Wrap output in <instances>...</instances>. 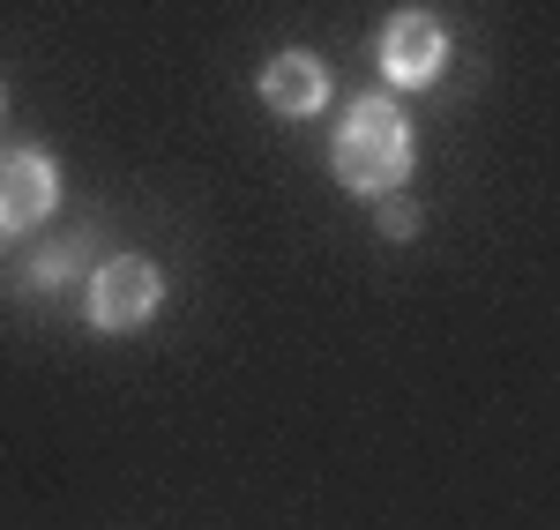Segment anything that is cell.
<instances>
[{"instance_id":"ba28073f","label":"cell","mask_w":560,"mask_h":530,"mask_svg":"<svg viewBox=\"0 0 560 530\" xmlns=\"http://www.w3.org/2000/svg\"><path fill=\"white\" fill-rule=\"evenodd\" d=\"M0 120H8V83H0Z\"/></svg>"},{"instance_id":"5b68a950","label":"cell","mask_w":560,"mask_h":530,"mask_svg":"<svg viewBox=\"0 0 560 530\" xmlns=\"http://www.w3.org/2000/svg\"><path fill=\"white\" fill-rule=\"evenodd\" d=\"M261 105L269 113H284V120H306V113H322L329 105V68H322V52H277L269 68H261Z\"/></svg>"},{"instance_id":"8992f818","label":"cell","mask_w":560,"mask_h":530,"mask_svg":"<svg viewBox=\"0 0 560 530\" xmlns=\"http://www.w3.org/2000/svg\"><path fill=\"white\" fill-rule=\"evenodd\" d=\"M75 269H97V262H90V239H83V232H68L52 255H38V262H31V284H38V292H60Z\"/></svg>"},{"instance_id":"7a4b0ae2","label":"cell","mask_w":560,"mask_h":530,"mask_svg":"<svg viewBox=\"0 0 560 530\" xmlns=\"http://www.w3.org/2000/svg\"><path fill=\"white\" fill-rule=\"evenodd\" d=\"M90 329H105V337H135L150 314L165 307V269L142 262V255H105V262L90 269Z\"/></svg>"},{"instance_id":"277c9868","label":"cell","mask_w":560,"mask_h":530,"mask_svg":"<svg viewBox=\"0 0 560 530\" xmlns=\"http://www.w3.org/2000/svg\"><path fill=\"white\" fill-rule=\"evenodd\" d=\"M60 210V165L45 150H0V232H38Z\"/></svg>"},{"instance_id":"9c48e42d","label":"cell","mask_w":560,"mask_h":530,"mask_svg":"<svg viewBox=\"0 0 560 530\" xmlns=\"http://www.w3.org/2000/svg\"><path fill=\"white\" fill-rule=\"evenodd\" d=\"M0 239H8V232H0Z\"/></svg>"},{"instance_id":"3957f363","label":"cell","mask_w":560,"mask_h":530,"mask_svg":"<svg viewBox=\"0 0 560 530\" xmlns=\"http://www.w3.org/2000/svg\"><path fill=\"white\" fill-rule=\"evenodd\" d=\"M374 68H382L388 90H427L448 68V23L433 8H396L374 38Z\"/></svg>"},{"instance_id":"6da1fadb","label":"cell","mask_w":560,"mask_h":530,"mask_svg":"<svg viewBox=\"0 0 560 530\" xmlns=\"http://www.w3.org/2000/svg\"><path fill=\"white\" fill-rule=\"evenodd\" d=\"M329 165L345 179L351 195H396L411 165H419V134L404 120V105L388 97V90H366V97H351L345 120H337V142H329Z\"/></svg>"},{"instance_id":"52a82bcc","label":"cell","mask_w":560,"mask_h":530,"mask_svg":"<svg viewBox=\"0 0 560 530\" xmlns=\"http://www.w3.org/2000/svg\"><path fill=\"white\" fill-rule=\"evenodd\" d=\"M374 224H382L388 239H419V224H427V217H419L411 202H396V195H382V217H374Z\"/></svg>"}]
</instances>
